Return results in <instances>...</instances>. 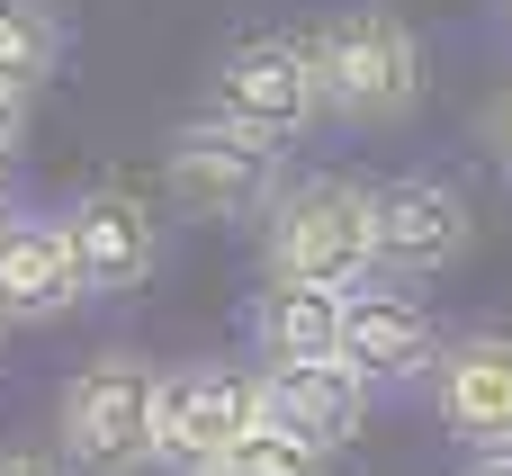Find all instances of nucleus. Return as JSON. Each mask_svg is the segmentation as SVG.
I'll list each match as a JSON object with an SVG mask.
<instances>
[{
	"instance_id": "obj_15",
	"label": "nucleus",
	"mask_w": 512,
	"mask_h": 476,
	"mask_svg": "<svg viewBox=\"0 0 512 476\" xmlns=\"http://www.w3.org/2000/svg\"><path fill=\"white\" fill-rule=\"evenodd\" d=\"M324 468H333V450H315V441H288V432H270V423H261L243 450H225L207 476H324Z\"/></svg>"
},
{
	"instance_id": "obj_4",
	"label": "nucleus",
	"mask_w": 512,
	"mask_h": 476,
	"mask_svg": "<svg viewBox=\"0 0 512 476\" xmlns=\"http://www.w3.org/2000/svg\"><path fill=\"white\" fill-rule=\"evenodd\" d=\"M261 432V369L234 360H189L162 378V423H153V468L207 476L225 450H243Z\"/></svg>"
},
{
	"instance_id": "obj_17",
	"label": "nucleus",
	"mask_w": 512,
	"mask_h": 476,
	"mask_svg": "<svg viewBox=\"0 0 512 476\" xmlns=\"http://www.w3.org/2000/svg\"><path fill=\"white\" fill-rule=\"evenodd\" d=\"M18 117H27V108H18V99L0 90V162H9V144H18Z\"/></svg>"
},
{
	"instance_id": "obj_21",
	"label": "nucleus",
	"mask_w": 512,
	"mask_h": 476,
	"mask_svg": "<svg viewBox=\"0 0 512 476\" xmlns=\"http://www.w3.org/2000/svg\"><path fill=\"white\" fill-rule=\"evenodd\" d=\"M504 27H512V0H504Z\"/></svg>"
},
{
	"instance_id": "obj_9",
	"label": "nucleus",
	"mask_w": 512,
	"mask_h": 476,
	"mask_svg": "<svg viewBox=\"0 0 512 476\" xmlns=\"http://www.w3.org/2000/svg\"><path fill=\"white\" fill-rule=\"evenodd\" d=\"M369 207H378V279H432L468 252V198L432 171L369 189Z\"/></svg>"
},
{
	"instance_id": "obj_14",
	"label": "nucleus",
	"mask_w": 512,
	"mask_h": 476,
	"mask_svg": "<svg viewBox=\"0 0 512 476\" xmlns=\"http://www.w3.org/2000/svg\"><path fill=\"white\" fill-rule=\"evenodd\" d=\"M63 63V18L45 0H0V90L27 108Z\"/></svg>"
},
{
	"instance_id": "obj_13",
	"label": "nucleus",
	"mask_w": 512,
	"mask_h": 476,
	"mask_svg": "<svg viewBox=\"0 0 512 476\" xmlns=\"http://www.w3.org/2000/svg\"><path fill=\"white\" fill-rule=\"evenodd\" d=\"M252 342H261V369L342 360V297H333V288H288V279H270L261 306H252Z\"/></svg>"
},
{
	"instance_id": "obj_20",
	"label": "nucleus",
	"mask_w": 512,
	"mask_h": 476,
	"mask_svg": "<svg viewBox=\"0 0 512 476\" xmlns=\"http://www.w3.org/2000/svg\"><path fill=\"white\" fill-rule=\"evenodd\" d=\"M9 216H18V207H9V180H0V225H9Z\"/></svg>"
},
{
	"instance_id": "obj_18",
	"label": "nucleus",
	"mask_w": 512,
	"mask_h": 476,
	"mask_svg": "<svg viewBox=\"0 0 512 476\" xmlns=\"http://www.w3.org/2000/svg\"><path fill=\"white\" fill-rule=\"evenodd\" d=\"M495 153L512 162V90H504V108H495Z\"/></svg>"
},
{
	"instance_id": "obj_5",
	"label": "nucleus",
	"mask_w": 512,
	"mask_h": 476,
	"mask_svg": "<svg viewBox=\"0 0 512 476\" xmlns=\"http://www.w3.org/2000/svg\"><path fill=\"white\" fill-rule=\"evenodd\" d=\"M162 189L189 216H270L279 189H288V171H279V144H261V135L225 126V117H198V126L171 135Z\"/></svg>"
},
{
	"instance_id": "obj_3",
	"label": "nucleus",
	"mask_w": 512,
	"mask_h": 476,
	"mask_svg": "<svg viewBox=\"0 0 512 476\" xmlns=\"http://www.w3.org/2000/svg\"><path fill=\"white\" fill-rule=\"evenodd\" d=\"M261 261H270V279H288V288H333V297L369 288V279H378V207H369V189L342 180V171L288 180L279 207H270Z\"/></svg>"
},
{
	"instance_id": "obj_12",
	"label": "nucleus",
	"mask_w": 512,
	"mask_h": 476,
	"mask_svg": "<svg viewBox=\"0 0 512 476\" xmlns=\"http://www.w3.org/2000/svg\"><path fill=\"white\" fill-rule=\"evenodd\" d=\"M81 297L90 288H81L63 216H9L0 225V324H54Z\"/></svg>"
},
{
	"instance_id": "obj_1",
	"label": "nucleus",
	"mask_w": 512,
	"mask_h": 476,
	"mask_svg": "<svg viewBox=\"0 0 512 476\" xmlns=\"http://www.w3.org/2000/svg\"><path fill=\"white\" fill-rule=\"evenodd\" d=\"M297 45H306L315 90H324L333 117H351V126H396V117H414V99H423V45H414V27H405L396 9L351 0V9H333V18H315Z\"/></svg>"
},
{
	"instance_id": "obj_19",
	"label": "nucleus",
	"mask_w": 512,
	"mask_h": 476,
	"mask_svg": "<svg viewBox=\"0 0 512 476\" xmlns=\"http://www.w3.org/2000/svg\"><path fill=\"white\" fill-rule=\"evenodd\" d=\"M468 476H512V450H504V459H477Z\"/></svg>"
},
{
	"instance_id": "obj_11",
	"label": "nucleus",
	"mask_w": 512,
	"mask_h": 476,
	"mask_svg": "<svg viewBox=\"0 0 512 476\" xmlns=\"http://www.w3.org/2000/svg\"><path fill=\"white\" fill-rule=\"evenodd\" d=\"M261 423H270V432H288V441L342 450V441H360V423H369V378H360L351 360L261 369Z\"/></svg>"
},
{
	"instance_id": "obj_16",
	"label": "nucleus",
	"mask_w": 512,
	"mask_h": 476,
	"mask_svg": "<svg viewBox=\"0 0 512 476\" xmlns=\"http://www.w3.org/2000/svg\"><path fill=\"white\" fill-rule=\"evenodd\" d=\"M0 476H63L45 450H0Z\"/></svg>"
},
{
	"instance_id": "obj_8",
	"label": "nucleus",
	"mask_w": 512,
	"mask_h": 476,
	"mask_svg": "<svg viewBox=\"0 0 512 476\" xmlns=\"http://www.w3.org/2000/svg\"><path fill=\"white\" fill-rule=\"evenodd\" d=\"M432 414L459 450L504 459L512 450V333H459L432 369Z\"/></svg>"
},
{
	"instance_id": "obj_7",
	"label": "nucleus",
	"mask_w": 512,
	"mask_h": 476,
	"mask_svg": "<svg viewBox=\"0 0 512 476\" xmlns=\"http://www.w3.org/2000/svg\"><path fill=\"white\" fill-rule=\"evenodd\" d=\"M441 324L405 297V288H351L342 297V360L369 378V396L378 387H432V369H441Z\"/></svg>"
},
{
	"instance_id": "obj_2",
	"label": "nucleus",
	"mask_w": 512,
	"mask_h": 476,
	"mask_svg": "<svg viewBox=\"0 0 512 476\" xmlns=\"http://www.w3.org/2000/svg\"><path fill=\"white\" fill-rule=\"evenodd\" d=\"M162 423V369L144 351H99L54 396V441L72 476H144Z\"/></svg>"
},
{
	"instance_id": "obj_10",
	"label": "nucleus",
	"mask_w": 512,
	"mask_h": 476,
	"mask_svg": "<svg viewBox=\"0 0 512 476\" xmlns=\"http://www.w3.org/2000/svg\"><path fill=\"white\" fill-rule=\"evenodd\" d=\"M63 234H72V261H81V288L90 297H135L162 261V225L144 216V198L126 189H90L63 207Z\"/></svg>"
},
{
	"instance_id": "obj_6",
	"label": "nucleus",
	"mask_w": 512,
	"mask_h": 476,
	"mask_svg": "<svg viewBox=\"0 0 512 476\" xmlns=\"http://www.w3.org/2000/svg\"><path fill=\"white\" fill-rule=\"evenodd\" d=\"M207 117L261 135V144H297L315 117H324V90H315V63L297 36H243L225 45L216 63V90H207Z\"/></svg>"
}]
</instances>
